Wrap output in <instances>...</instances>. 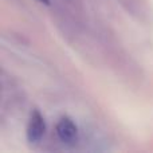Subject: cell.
<instances>
[{
    "label": "cell",
    "mask_w": 153,
    "mask_h": 153,
    "mask_svg": "<svg viewBox=\"0 0 153 153\" xmlns=\"http://www.w3.org/2000/svg\"><path fill=\"white\" fill-rule=\"evenodd\" d=\"M46 132V124L43 116L38 110H34L30 116V121L27 125V140L31 144H38L43 138Z\"/></svg>",
    "instance_id": "1"
},
{
    "label": "cell",
    "mask_w": 153,
    "mask_h": 153,
    "mask_svg": "<svg viewBox=\"0 0 153 153\" xmlns=\"http://www.w3.org/2000/svg\"><path fill=\"white\" fill-rule=\"evenodd\" d=\"M55 130H56L58 138L63 144L74 145L76 143V140H78V128H76V125L70 118H67V117L59 120V122L56 124Z\"/></svg>",
    "instance_id": "2"
},
{
    "label": "cell",
    "mask_w": 153,
    "mask_h": 153,
    "mask_svg": "<svg viewBox=\"0 0 153 153\" xmlns=\"http://www.w3.org/2000/svg\"><path fill=\"white\" fill-rule=\"evenodd\" d=\"M40 3H43V4H46V5H48L50 4V0H39Z\"/></svg>",
    "instance_id": "3"
}]
</instances>
